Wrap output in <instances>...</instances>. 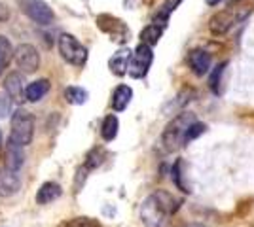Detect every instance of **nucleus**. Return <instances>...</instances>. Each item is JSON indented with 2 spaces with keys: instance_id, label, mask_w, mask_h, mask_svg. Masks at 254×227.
Returning a JSON list of instances; mask_svg holds the SVG:
<instances>
[{
  "instance_id": "nucleus-15",
  "label": "nucleus",
  "mask_w": 254,
  "mask_h": 227,
  "mask_svg": "<svg viewBox=\"0 0 254 227\" xmlns=\"http://www.w3.org/2000/svg\"><path fill=\"white\" fill-rule=\"evenodd\" d=\"M63 195V189L57 182H44L36 193V203L38 205H50L53 201H57Z\"/></svg>"
},
{
  "instance_id": "nucleus-22",
  "label": "nucleus",
  "mask_w": 254,
  "mask_h": 227,
  "mask_svg": "<svg viewBox=\"0 0 254 227\" xmlns=\"http://www.w3.org/2000/svg\"><path fill=\"white\" fill-rule=\"evenodd\" d=\"M226 66H228V63H220V65L212 70L211 80H209V87H211V91L214 95H220L222 93V76L226 72Z\"/></svg>"
},
{
  "instance_id": "nucleus-11",
  "label": "nucleus",
  "mask_w": 254,
  "mask_h": 227,
  "mask_svg": "<svg viewBox=\"0 0 254 227\" xmlns=\"http://www.w3.org/2000/svg\"><path fill=\"white\" fill-rule=\"evenodd\" d=\"M211 55L207 53L205 49H193L190 55H188V65H190L191 72L195 76H203L211 70Z\"/></svg>"
},
{
  "instance_id": "nucleus-16",
  "label": "nucleus",
  "mask_w": 254,
  "mask_h": 227,
  "mask_svg": "<svg viewBox=\"0 0 254 227\" xmlns=\"http://www.w3.org/2000/svg\"><path fill=\"white\" fill-rule=\"evenodd\" d=\"M131 98H133V89H131V87L118 86L116 89H114V93H112V100H110L112 110H114V112H124V110L129 106Z\"/></svg>"
},
{
  "instance_id": "nucleus-24",
  "label": "nucleus",
  "mask_w": 254,
  "mask_h": 227,
  "mask_svg": "<svg viewBox=\"0 0 254 227\" xmlns=\"http://www.w3.org/2000/svg\"><path fill=\"white\" fill-rule=\"evenodd\" d=\"M59 227H103V226L97 220H93V218L80 216V218H72V220H66Z\"/></svg>"
},
{
  "instance_id": "nucleus-5",
  "label": "nucleus",
  "mask_w": 254,
  "mask_h": 227,
  "mask_svg": "<svg viewBox=\"0 0 254 227\" xmlns=\"http://www.w3.org/2000/svg\"><path fill=\"white\" fill-rule=\"evenodd\" d=\"M59 53L68 65L72 66H84L87 61V49L85 45L76 40L72 34H61L59 36Z\"/></svg>"
},
{
  "instance_id": "nucleus-23",
  "label": "nucleus",
  "mask_w": 254,
  "mask_h": 227,
  "mask_svg": "<svg viewBox=\"0 0 254 227\" xmlns=\"http://www.w3.org/2000/svg\"><path fill=\"white\" fill-rule=\"evenodd\" d=\"M105 157H106V153L105 150H101V148H93V150L87 153V161H85V169L87 171H93V169H97L101 163L105 161Z\"/></svg>"
},
{
  "instance_id": "nucleus-10",
  "label": "nucleus",
  "mask_w": 254,
  "mask_h": 227,
  "mask_svg": "<svg viewBox=\"0 0 254 227\" xmlns=\"http://www.w3.org/2000/svg\"><path fill=\"white\" fill-rule=\"evenodd\" d=\"M4 91L8 93L11 100L21 102L25 100V80L19 72H10L4 80Z\"/></svg>"
},
{
  "instance_id": "nucleus-12",
  "label": "nucleus",
  "mask_w": 254,
  "mask_h": 227,
  "mask_svg": "<svg viewBox=\"0 0 254 227\" xmlns=\"http://www.w3.org/2000/svg\"><path fill=\"white\" fill-rule=\"evenodd\" d=\"M25 163V153H23V146L10 138L8 146H6V169L8 171H19Z\"/></svg>"
},
{
  "instance_id": "nucleus-18",
  "label": "nucleus",
  "mask_w": 254,
  "mask_h": 227,
  "mask_svg": "<svg viewBox=\"0 0 254 227\" xmlns=\"http://www.w3.org/2000/svg\"><path fill=\"white\" fill-rule=\"evenodd\" d=\"M118 129H120V121L114 114L106 116L103 119V125H101V136L105 142H112L118 136Z\"/></svg>"
},
{
  "instance_id": "nucleus-21",
  "label": "nucleus",
  "mask_w": 254,
  "mask_h": 227,
  "mask_svg": "<svg viewBox=\"0 0 254 227\" xmlns=\"http://www.w3.org/2000/svg\"><path fill=\"white\" fill-rule=\"evenodd\" d=\"M11 57H13V47H11L10 40L6 36H0V74L10 65Z\"/></svg>"
},
{
  "instance_id": "nucleus-26",
  "label": "nucleus",
  "mask_w": 254,
  "mask_h": 227,
  "mask_svg": "<svg viewBox=\"0 0 254 227\" xmlns=\"http://www.w3.org/2000/svg\"><path fill=\"white\" fill-rule=\"evenodd\" d=\"M11 110V98L8 97V93H0V118H6Z\"/></svg>"
},
{
  "instance_id": "nucleus-20",
  "label": "nucleus",
  "mask_w": 254,
  "mask_h": 227,
  "mask_svg": "<svg viewBox=\"0 0 254 227\" xmlns=\"http://www.w3.org/2000/svg\"><path fill=\"white\" fill-rule=\"evenodd\" d=\"M64 98H66L68 104H84L85 100L89 98V93L85 91L84 87L70 86L64 89Z\"/></svg>"
},
{
  "instance_id": "nucleus-27",
  "label": "nucleus",
  "mask_w": 254,
  "mask_h": 227,
  "mask_svg": "<svg viewBox=\"0 0 254 227\" xmlns=\"http://www.w3.org/2000/svg\"><path fill=\"white\" fill-rule=\"evenodd\" d=\"M8 19H10V8L8 4L0 2V21H8Z\"/></svg>"
},
{
  "instance_id": "nucleus-7",
  "label": "nucleus",
  "mask_w": 254,
  "mask_h": 227,
  "mask_svg": "<svg viewBox=\"0 0 254 227\" xmlns=\"http://www.w3.org/2000/svg\"><path fill=\"white\" fill-rule=\"evenodd\" d=\"M17 6H19V10L32 19L34 23H38V25H52L53 19H55V13L53 10L44 2V0H17Z\"/></svg>"
},
{
  "instance_id": "nucleus-29",
  "label": "nucleus",
  "mask_w": 254,
  "mask_h": 227,
  "mask_svg": "<svg viewBox=\"0 0 254 227\" xmlns=\"http://www.w3.org/2000/svg\"><path fill=\"white\" fill-rule=\"evenodd\" d=\"M186 227H205V226H201V224H191V226H186Z\"/></svg>"
},
{
  "instance_id": "nucleus-2",
  "label": "nucleus",
  "mask_w": 254,
  "mask_h": 227,
  "mask_svg": "<svg viewBox=\"0 0 254 227\" xmlns=\"http://www.w3.org/2000/svg\"><path fill=\"white\" fill-rule=\"evenodd\" d=\"M195 121V116L190 112H182L177 118L167 123V127L161 133V146L165 151H177L186 146V133L188 127Z\"/></svg>"
},
{
  "instance_id": "nucleus-13",
  "label": "nucleus",
  "mask_w": 254,
  "mask_h": 227,
  "mask_svg": "<svg viewBox=\"0 0 254 227\" xmlns=\"http://www.w3.org/2000/svg\"><path fill=\"white\" fill-rule=\"evenodd\" d=\"M21 187V180H19V174L15 171H4L0 173V195L2 197H10V195L17 193Z\"/></svg>"
},
{
  "instance_id": "nucleus-4",
  "label": "nucleus",
  "mask_w": 254,
  "mask_h": 227,
  "mask_svg": "<svg viewBox=\"0 0 254 227\" xmlns=\"http://www.w3.org/2000/svg\"><path fill=\"white\" fill-rule=\"evenodd\" d=\"M249 15V10L247 8H241V6H235V8H226V10L214 13L209 21V29H211L212 34L216 36H222L228 31H232L235 25L245 21V17Z\"/></svg>"
},
{
  "instance_id": "nucleus-6",
  "label": "nucleus",
  "mask_w": 254,
  "mask_h": 227,
  "mask_svg": "<svg viewBox=\"0 0 254 227\" xmlns=\"http://www.w3.org/2000/svg\"><path fill=\"white\" fill-rule=\"evenodd\" d=\"M154 61V51L152 47L146 44H138V47L131 53V61H129V68H127V74L135 80H140L148 74L150 66Z\"/></svg>"
},
{
  "instance_id": "nucleus-14",
  "label": "nucleus",
  "mask_w": 254,
  "mask_h": 227,
  "mask_svg": "<svg viewBox=\"0 0 254 227\" xmlns=\"http://www.w3.org/2000/svg\"><path fill=\"white\" fill-rule=\"evenodd\" d=\"M131 49H120L116 53L110 57V61H108V68H110V72L116 76H126L127 74V68H129V61H131Z\"/></svg>"
},
{
  "instance_id": "nucleus-3",
  "label": "nucleus",
  "mask_w": 254,
  "mask_h": 227,
  "mask_svg": "<svg viewBox=\"0 0 254 227\" xmlns=\"http://www.w3.org/2000/svg\"><path fill=\"white\" fill-rule=\"evenodd\" d=\"M34 136V116L29 110L17 108L11 116V135L10 138L19 146H27Z\"/></svg>"
},
{
  "instance_id": "nucleus-25",
  "label": "nucleus",
  "mask_w": 254,
  "mask_h": 227,
  "mask_svg": "<svg viewBox=\"0 0 254 227\" xmlns=\"http://www.w3.org/2000/svg\"><path fill=\"white\" fill-rule=\"evenodd\" d=\"M205 131H207V125H205V123H199V121L195 119L190 127H188V133H186V146H188L190 142L195 140L199 135H203Z\"/></svg>"
},
{
  "instance_id": "nucleus-30",
  "label": "nucleus",
  "mask_w": 254,
  "mask_h": 227,
  "mask_svg": "<svg viewBox=\"0 0 254 227\" xmlns=\"http://www.w3.org/2000/svg\"><path fill=\"white\" fill-rule=\"evenodd\" d=\"M0 142H2V131H0Z\"/></svg>"
},
{
  "instance_id": "nucleus-9",
  "label": "nucleus",
  "mask_w": 254,
  "mask_h": 227,
  "mask_svg": "<svg viewBox=\"0 0 254 227\" xmlns=\"http://www.w3.org/2000/svg\"><path fill=\"white\" fill-rule=\"evenodd\" d=\"M97 23L101 27V31L110 36V40L114 42H127L129 38V29L126 27V23L112 17V15H99Z\"/></svg>"
},
{
  "instance_id": "nucleus-1",
  "label": "nucleus",
  "mask_w": 254,
  "mask_h": 227,
  "mask_svg": "<svg viewBox=\"0 0 254 227\" xmlns=\"http://www.w3.org/2000/svg\"><path fill=\"white\" fill-rule=\"evenodd\" d=\"M182 201L169 191H154L140 205V222L146 227H167Z\"/></svg>"
},
{
  "instance_id": "nucleus-28",
  "label": "nucleus",
  "mask_w": 254,
  "mask_h": 227,
  "mask_svg": "<svg viewBox=\"0 0 254 227\" xmlns=\"http://www.w3.org/2000/svg\"><path fill=\"white\" fill-rule=\"evenodd\" d=\"M220 2H222V0H207V4H209V6H218Z\"/></svg>"
},
{
  "instance_id": "nucleus-8",
  "label": "nucleus",
  "mask_w": 254,
  "mask_h": 227,
  "mask_svg": "<svg viewBox=\"0 0 254 227\" xmlns=\"http://www.w3.org/2000/svg\"><path fill=\"white\" fill-rule=\"evenodd\" d=\"M13 57L23 72H36L40 66V53L31 44H19L13 51Z\"/></svg>"
},
{
  "instance_id": "nucleus-19",
  "label": "nucleus",
  "mask_w": 254,
  "mask_h": 227,
  "mask_svg": "<svg viewBox=\"0 0 254 227\" xmlns=\"http://www.w3.org/2000/svg\"><path fill=\"white\" fill-rule=\"evenodd\" d=\"M163 27H159L156 23H152L148 27H144L142 31H140V44H146V45H156L159 42V38H161V34H163Z\"/></svg>"
},
{
  "instance_id": "nucleus-17",
  "label": "nucleus",
  "mask_w": 254,
  "mask_h": 227,
  "mask_svg": "<svg viewBox=\"0 0 254 227\" xmlns=\"http://www.w3.org/2000/svg\"><path fill=\"white\" fill-rule=\"evenodd\" d=\"M48 91H50V82H48L46 78H40V80L32 82L29 87H25V100H29V102H38Z\"/></svg>"
}]
</instances>
